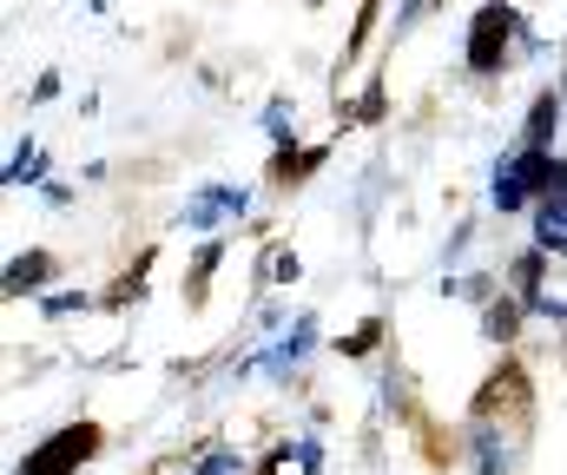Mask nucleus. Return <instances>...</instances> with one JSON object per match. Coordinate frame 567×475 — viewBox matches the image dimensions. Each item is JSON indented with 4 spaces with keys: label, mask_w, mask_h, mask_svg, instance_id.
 <instances>
[{
    "label": "nucleus",
    "mask_w": 567,
    "mask_h": 475,
    "mask_svg": "<svg viewBox=\"0 0 567 475\" xmlns=\"http://www.w3.org/2000/svg\"><path fill=\"white\" fill-rule=\"evenodd\" d=\"M515 33H522V13H515L508 0L475 7L468 40H462V66H468L475 80H502V73L515 66Z\"/></svg>",
    "instance_id": "obj_2"
},
{
    "label": "nucleus",
    "mask_w": 567,
    "mask_h": 475,
    "mask_svg": "<svg viewBox=\"0 0 567 475\" xmlns=\"http://www.w3.org/2000/svg\"><path fill=\"white\" fill-rule=\"evenodd\" d=\"M377 13H383V0H363V7H357V27H350V40H343V66L363 60V47H370V33H377Z\"/></svg>",
    "instance_id": "obj_10"
},
{
    "label": "nucleus",
    "mask_w": 567,
    "mask_h": 475,
    "mask_svg": "<svg viewBox=\"0 0 567 475\" xmlns=\"http://www.w3.org/2000/svg\"><path fill=\"white\" fill-rule=\"evenodd\" d=\"M468 423L475 430H508V436H528V423H535V376H528V363L522 357H502L495 370H488V383L475 390V403H468Z\"/></svg>",
    "instance_id": "obj_1"
},
{
    "label": "nucleus",
    "mask_w": 567,
    "mask_h": 475,
    "mask_svg": "<svg viewBox=\"0 0 567 475\" xmlns=\"http://www.w3.org/2000/svg\"><path fill=\"white\" fill-rule=\"evenodd\" d=\"M535 245L548 258H567V198H535Z\"/></svg>",
    "instance_id": "obj_9"
},
{
    "label": "nucleus",
    "mask_w": 567,
    "mask_h": 475,
    "mask_svg": "<svg viewBox=\"0 0 567 475\" xmlns=\"http://www.w3.org/2000/svg\"><path fill=\"white\" fill-rule=\"evenodd\" d=\"M100 450H106V430H100V423H60L40 450L20 456V469L13 475H80Z\"/></svg>",
    "instance_id": "obj_3"
},
{
    "label": "nucleus",
    "mask_w": 567,
    "mask_h": 475,
    "mask_svg": "<svg viewBox=\"0 0 567 475\" xmlns=\"http://www.w3.org/2000/svg\"><path fill=\"white\" fill-rule=\"evenodd\" d=\"M377 337H383V323L370 317V323H363V330H357V337L343 343V357H370V350H377Z\"/></svg>",
    "instance_id": "obj_13"
},
{
    "label": "nucleus",
    "mask_w": 567,
    "mask_h": 475,
    "mask_svg": "<svg viewBox=\"0 0 567 475\" xmlns=\"http://www.w3.org/2000/svg\"><path fill=\"white\" fill-rule=\"evenodd\" d=\"M323 158H330V146H278L271 165H265V185H271V192H297Z\"/></svg>",
    "instance_id": "obj_4"
},
{
    "label": "nucleus",
    "mask_w": 567,
    "mask_h": 475,
    "mask_svg": "<svg viewBox=\"0 0 567 475\" xmlns=\"http://www.w3.org/2000/svg\"><path fill=\"white\" fill-rule=\"evenodd\" d=\"M218 245H205L198 258H192V278H185V304H205V291H212V271H218Z\"/></svg>",
    "instance_id": "obj_11"
},
{
    "label": "nucleus",
    "mask_w": 567,
    "mask_h": 475,
    "mask_svg": "<svg viewBox=\"0 0 567 475\" xmlns=\"http://www.w3.org/2000/svg\"><path fill=\"white\" fill-rule=\"evenodd\" d=\"M528 317H535L528 311V298H488V311H482V337H488V343H515Z\"/></svg>",
    "instance_id": "obj_7"
},
{
    "label": "nucleus",
    "mask_w": 567,
    "mask_h": 475,
    "mask_svg": "<svg viewBox=\"0 0 567 475\" xmlns=\"http://www.w3.org/2000/svg\"><path fill=\"white\" fill-rule=\"evenodd\" d=\"M383 113H390V86H383V73H377V80L363 86V100H357V126H377Z\"/></svg>",
    "instance_id": "obj_12"
},
{
    "label": "nucleus",
    "mask_w": 567,
    "mask_h": 475,
    "mask_svg": "<svg viewBox=\"0 0 567 475\" xmlns=\"http://www.w3.org/2000/svg\"><path fill=\"white\" fill-rule=\"evenodd\" d=\"M542 278H548V251L542 245H528V251L508 258V285H515V298H528V311L542 304Z\"/></svg>",
    "instance_id": "obj_8"
},
{
    "label": "nucleus",
    "mask_w": 567,
    "mask_h": 475,
    "mask_svg": "<svg viewBox=\"0 0 567 475\" xmlns=\"http://www.w3.org/2000/svg\"><path fill=\"white\" fill-rule=\"evenodd\" d=\"M53 278H60V258L33 245V251H20V258L7 265V298H20V291H47Z\"/></svg>",
    "instance_id": "obj_6"
},
{
    "label": "nucleus",
    "mask_w": 567,
    "mask_h": 475,
    "mask_svg": "<svg viewBox=\"0 0 567 475\" xmlns=\"http://www.w3.org/2000/svg\"><path fill=\"white\" fill-rule=\"evenodd\" d=\"M561 106L567 93L561 86H548V93H535V106H528V120H522V146H555V133H561Z\"/></svg>",
    "instance_id": "obj_5"
}]
</instances>
